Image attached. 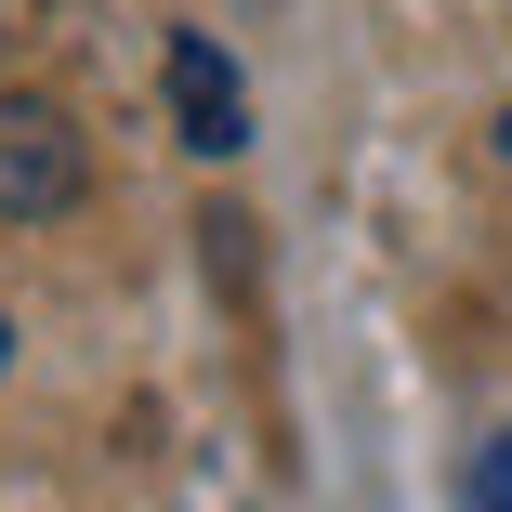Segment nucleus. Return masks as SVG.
I'll use <instances>...</instances> for the list:
<instances>
[{
  "mask_svg": "<svg viewBox=\"0 0 512 512\" xmlns=\"http://www.w3.org/2000/svg\"><path fill=\"white\" fill-rule=\"evenodd\" d=\"M92 197V145L66 132V106L0 92V224H66Z\"/></svg>",
  "mask_w": 512,
  "mask_h": 512,
  "instance_id": "nucleus-1",
  "label": "nucleus"
},
{
  "mask_svg": "<svg viewBox=\"0 0 512 512\" xmlns=\"http://www.w3.org/2000/svg\"><path fill=\"white\" fill-rule=\"evenodd\" d=\"M171 119H184L197 158H237V145H250V79H237L211 40H197V27L171 40Z\"/></svg>",
  "mask_w": 512,
  "mask_h": 512,
  "instance_id": "nucleus-2",
  "label": "nucleus"
},
{
  "mask_svg": "<svg viewBox=\"0 0 512 512\" xmlns=\"http://www.w3.org/2000/svg\"><path fill=\"white\" fill-rule=\"evenodd\" d=\"M473 512H512V434H499V447L473 460Z\"/></svg>",
  "mask_w": 512,
  "mask_h": 512,
  "instance_id": "nucleus-3",
  "label": "nucleus"
},
{
  "mask_svg": "<svg viewBox=\"0 0 512 512\" xmlns=\"http://www.w3.org/2000/svg\"><path fill=\"white\" fill-rule=\"evenodd\" d=\"M0 368H14V329H0Z\"/></svg>",
  "mask_w": 512,
  "mask_h": 512,
  "instance_id": "nucleus-4",
  "label": "nucleus"
},
{
  "mask_svg": "<svg viewBox=\"0 0 512 512\" xmlns=\"http://www.w3.org/2000/svg\"><path fill=\"white\" fill-rule=\"evenodd\" d=\"M499 158H512V119H499Z\"/></svg>",
  "mask_w": 512,
  "mask_h": 512,
  "instance_id": "nucleus-5",
  "label": "nucleus"
}]
</instances>
